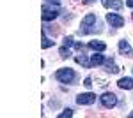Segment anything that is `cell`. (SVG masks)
<instances>
[{
	"instance_id": "6da1fadb",
	"label": "cell",
	"mask_w": 133,
	"mask_h": 118,
	"mask_svg": "<svg viewBox=\"0 0 133 118\" xmlns=\"http://www.w3.org/2000/svg\"><path fill=\"white\" fill-rule=\"evenodd\" d=\"M55 78H57V81H61V83H73L76 79V74H75L73 69L64 67V69H59L55 72Z\"/></svg>"
},
{
	"instance_id": "7a4b0ae2",
	"label": "cell",
	"mask_w": 133,
	"mask_h": 118,
	"mask_svg": "<svg viewBox=\"0 0 133 118\" xmlns=\"http://www.w3.org/2000/svg\"><path fill=\"white\" fill-rule=\"evenodd\" d=\"M96 23H98L96 14H92V12H91V14H87V16L82 20V27H83V28H80V32H78V34H87V32H91V28H89V27H94Z\"/></svg>"
},
{
	"instance_id": "3957f363",
	"label": "cell",
	"mask_w": 133,
	"mask_h": 118,
	"mask_svg": "<svg viewBox=\"0 0 133 118\" xmlns=\"http://www.w3.org/2000/svg\"><path fill=\"white\" fill-rule=\"evenodd\" d=\"M107 21L110 23V27H114V28L124 27V18L119 16V14H115V12H107Z\"/></svg>"
},
{
	"instance_id": "277c9868",
	"label": "cell",
	"mask_w": 133,
	"mask_h": 118,
	"mask_svg": "<svg viewBox=\"0 0 133 118\" xmlns=\"http://www.w3.org/2000/svg\"><path fill=\"white\" fill-rule=\"evenodd\" d=\"M99 100H101V104L105 106V108H114L115 104H117V95L115 93H112V92H107V93H103L101 97H99Z\"/></svg>"
},
{
	"instance_id": "5b68a950",
	"label": "cell",
	"mask_w": 133,
	"mask_h": 118,
	"mask_svg": "<svg viewBox=\"0 0 133 118\" xmlns=\"http://www.w3.org/2000/svg\"><path fill=\"white\" fill-rule=\"evenodd\" d=\"M76 102L80 104V106H91L96 102V95L91 93V92H87V93H80L78 97H76Z\"/></svg>"
},
{
	"instance_id": "8992f818",
	"label": "cell",
	"mask_w": 133,
	"mask_h": 118,
	"mask_svg": "<svg viewBox=\"0 0 133 118\" xmlns=\"http://www.w3.org/2000/svg\"><path fill=\"white\" fill-rule=\"evenodd\" d=\"M119 51L123 53L124 57H131L133 55V49H131V46L128 44V41H119Z\"/></svg>"
},
{
	"instance_id": "52a82bcc",
	"label": "cell",
	"mask_w": 133,
	"mask_h": 118,
	"mask_svg": "<svg viewBox=\"0 0 133 118\" xmlns=\"http://www.w3.org/2000/svg\"><path fill=\"white\" fill-rule=\"evenodd\" d=\"M57 16H59V12H57V11L44 7V9H43V16H41V18H43V21H51V20H55Z\"/></svg>"
},
{
	"instance_id": "ba28073f",
	"label": "cell",
	"mask_w": 133,
	"mask_h": 118,
	"mask_svg": "<svg viewBox=\"0 0 133 118\" xmlns=\"http://www.w3.org/2000/svg\"><path fill=\"white\" fill-rule=\"evenodd\" d=\"M117 85H119V88H123V90H133V79L131 78H121L117 81Z\"/></svg>"
},
{
	"instance_id": "9c48e42d",
	"label": "cell",
	"mask_w": 133,
	"mask_h": 118,
	"mask_svg": "<svg viewBox=\"0 0 133 118\" xmlns=\"http://www.w3.org/2000/svg\"><path fill=\"white\" fill-rule=\"evenodd\" d=\"M89 48H91L92 51H99V53H101V51L107 49V44L101 42V41H91V42H89Z\"/></svg>"
},
{
	"instance_id": "30bf717a",
	"label": "cell",
	"mask_w": 133,
	"mask_h": 118,
	"mask_svg": "<svg viewBox=\"0 0 133 118\" xmlns=\"http://www.w3.org/2000/svg\"><path fill=\"white\" fill-rule=\"evenodd\" d=\"M103 5L105 7H112V9H121L123 2L121 0H103Z\"/></svg>"
},
{
	"instance_id": "8fae6325",
	"label": "cell",
	"mask_w": 133,
	"mask_h": 118,
	"mask_svg": "<svg viewBox=\"0 0 133 118\" xmlns=\"http://www.w3.org/2000/svg\"><path fill=\"white\" fill-rule=\"evenodd\" d=\"M101 64H105V57L99 55V51H98L96 55L91 57V65H101Z\"/></svg>"
},
{
	"instance_id": "7c38bea8",
	"label": "cell",
	"mask_w": 133,
	"mask_h": 118,
	"mask_svg": "<svg viewBox=\"0 0 133 118\" xmlns=\"http://www.w3.org/2000/svg\"><path fill=\"white\" fill-rule=\"evenodd\" d=\"M105 65H107V70H108V72H112V74L119 72V67L114 64V58H108L107 62H105Z\"/></svg>"
},
{
	"instance_id": "4fadbf2b",
	"label": "cell",
	"mask_w": 133,
	"mask_h": 118,
	"mask_svg": "<svg viewBox=\"0 0 133 118\" xmlns=\"http://www.w3.org/2000/svg\"><path fill=\"white\" fill-rule=\"evenodd\" d=\"M76 64H80V65H83V67H91V60H87V57L85 55H76Z\"/></svg>"
},
{
	"instance_id": "5bb4252c",
	"label": "cell",
	"mask_w": 133,
	"mask_h": 118,
	"mask_svg": "<svg viewBox=\"0 0 133 118\" xmlns=\"http://www.w3.org/2000/svg\"><path fill=\"white\" fill-rule=\"evenodd\" d=\"M41 46H43V49H46V48H50V46H53V41L48 39L44 32H43V42H41Z\"/></svg>"
},
{
	"instance_id": "9a60e30c",
	"label": "cell",
	"mask_w": 133,
	"mask_h": 118,
	"mask_svg": "<svg viewBox=\"0 0 133 118\" xmlns=\"http://www.w3.org/2000/svg\"><path fill=\"white\" fill-rule=\"evenodd\" d=\"M59 53H61V57H62V58H68V57H69V48H68V46H62Z\"/></svg>"
},
{
	"instance_id": "2e32d148",
	"label": "cell",
	"mask_w": 133,
	"mask_h": 118,
	"mask_svg": "<svg viewBox=\"0 0 133 118\" xmlns=\"http://www.w3.org/2000/svg\"><path fill=\"white\" fill-rule=\"evenodd\" d=\"M69 116H73V109H64V113L59 115V118H69Z\"/></svg>"
},
{
	"instance_id": "e0dca14e",
	"label": "cell",
	"mask_w": 133,
	"mask_h": 118,
	"mask_svg": "<svg viewBox=\"0 0 133 118\" xmlns=\"http://www.w3.org/2000/svg\"><path fill=\"white\" fill-rule=\"evenodd\" d=\"M83 85H85V88H91V86H92V79L91 78H85V79H83Z\"/></svg>"
},
{
	"instance_id": "ac0fdd59",
	"label": "cell",
	"mask_w": 133,
	"mask_h": 118,
	"mask_svg": "<svg viewBox=\"0 0 133 118\" xmlns=\"http://www.w3.org/2000/svg\"><path fill=\"white\" fill-rule=\"evenodd\" d=\"M64 46H68V48L73 46V37H66V39H64Z\"/></svg>"
},
{
	"instance_id": "d6986e66",
	"label": "cell",
	"mask_w": 133,
	"mask_h": 118,
	"mask_svg": "<svg viewBox=\"0 0 133 118\" xmlns=\"http://www.w3.org/2000/svg\"><path fill=\"white\" fill-rule=\"evenodd\" d=\"M126 5L128 7H133V0H126Z\"/></svg>"
},
{
	"instance_id": "ffe728a7",
	"label": "cell",
	"mask_w": 133,
	"mask_h": 118,
	"mask_svg": "<svg viewBox=\"0 0 133 118\" xmlns=\"http://www.w3.org/2000/svg\"><path fill=\"white\" fill-rule=\"evenodd\" d=\"M85 2H89V4H91V2H94V0H85Z\"/></svg>"
},
{
	"instance_id": "44dd1931",
	"label": "cell",
	"mask_w": 133,
	"mask_h": 118,
	"mask_svg": "<svg viewBox=\"0 0 133 118\" xmlns=\"http://www.w3.org/2000/svg\"><path fill=\"white\" fill-rule=\"evenodd\" d=\"M130 116H131V118H133V113H130Z\"/></svg>"
}]
</instances>
